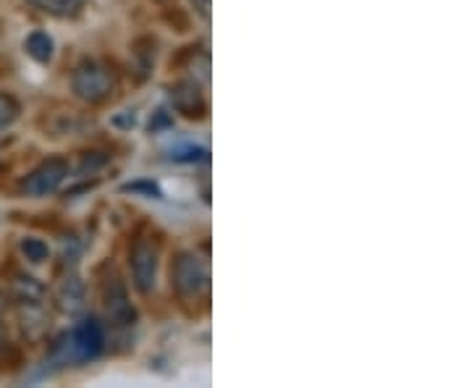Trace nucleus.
Segmentation results:
<instances>
[{"mask_svg":"<svg viewBox=\"0 0 472 388\" xmlns=\"http://www.w3.org/2000/svg\"><path fill=\"white\" fill-rule=\"evenodd\" d=\"M102 304H105V315H108V320H110L113 326H118V328H132V326H137L140 312H137V307L132 304L129 291L121 284L118 276H113V279L105 281V287H102Z\"/></svg>","mask_w":472,"mask_h":388,"instance_id":"6","label":"nucleus"},{"mask_svg":"<svg viewBox=\"0 0 472 388\" xmlns=\"http://www.w3.org/2000/svg\"><path fill=\"white\" fill-rule=\"evenodd\" d=\"M176 163H205L208 160V150L205 147H189L184 152H176L171 155Z\"/></svg>","mask_w":472,"mask_h":388,"instance_id":"17","label":"nucleus"},{"mask_svg":"<svg viewBox=\"0 0 472 388\" xmlns=\"http://www.w3.org/2000/svg\"><path fill=\"white\" fill-rule=\"evenodd\" d=\"M108 163V155L105 152H87L85 158H82V166H79V174L82 176H87V174H94L100 166H105Z\"/></svg>","mask_w":472,"mask_h":388,"instance_id":"16","label":"nucleus"},{"mask_svg":"<svg viewBox=\"0 0 472 388\" xmlns=\"http://www.w3.org/2000/svg\"><path fill=\"white\" fill-rule=\"evenodd\" d=\"M0 32H3V21H0Z\"/></svg>","mask_w":472,"mask_h":388,"instance_id":"24","label":"nucleus"},{"mask_svg":"<svg viewBox=\"0 0 472 388\" xmlns=\"http://www.w3.org/2000/svg\"><path fill=\"white\" fill-rule=\"evenodd\" d=\"M158 260H160L158 244H152L144 237L134 239L132 249H129V268H132L134 289L144 296L152 294L155 284H158Z\"/></svg>","mask_w":472,"mask_h":388,"instance_id":"5","label":"nucleus"},{"mask_svg":"<svg viewBox=\"0 0 472 388\" xmlns=\"http://www.w3.org/2000/svg\"><path fill=\"white\" fill-rule=\"evenodd\" d=\"M27 3H32V5H35V8H40L43 13L58 16V19L77 13V11H79V5H82V0H27Z\"/></svg>","mask_w":472,"mask_h":388,"instance_id":"13","label":"nucleus"},{"mask_svg":"<svg viewBox=\"0 0 472 388\" xmlns=\"http://www.w3.org/2000/svg\"><path fill=\"white\" fill-rule=\"evenodd\" d=\"M69 171H71V166H69L66 158H61V155L47 158L35 171H29L21 179L19 190H21V194H27V197H47V194L61 190V184L69 179Z\"/></svg>","mask_w":472,"mask_h":388,"instance_id":"4","label":"nucleus"},{"mask_svg":"<svg viewBox=\"0 0 472 388\" xmlns=\"http://www.w3.org/2000/svg\"><path fill=\"white\" fill-rule=\"evenodd\" d=\"M160 3H171V0H160Z\"/></svg>","mask_w":472,"mask_h":388,"instance_id":"23","label":"nucleus"},{"mask_svg":"<svg viewBox=\"0 0 472 388\" xmlns=\"http://www.w3.org/2000/svg\"><path fill=\"white\" fill-rule=\"evenodd\" d=\"M168 124H171V118H168V116H166V110L160 108V110H158V116H155V121H150V132H155L158 126H168Z\"/></svg>","mask_w":472,"mask_h":388,"instance_id":"20","label":"nucleus"},{"mask_svg":"<svg viewBox=\"0 0 472 388\" xmlns=\"http://www.w3.org/2000/svg\"><path fill=\"white\" fill-rule=\"evenodd\" d=\"M105 349V334L97 318H85L71 334H63L50 346V365L71 368L93 362Z\"/></svg>","mask_w":472,"mask_h":388,"instance_id":"1","label":"nucleus"},{"mask_svg":"<svg viewBox=\"0 0 472 388\" xmlns=\"http://www.w3.org/2000/svg\"><path fill=\"white\" fill-rule=\"evenodd\" d=\"M16 320L19 331L27 341H43L50 328V315L45 312L43 302H19L16 304Z\"/></svg>","mask_w":472,"mask_h":388,"instance_id":"8","label":"nucleus"},{"mask_svg":"<svg viewBox=\"0 0 472 388\" xmlns=\"http://www.w3.org/2000/svg\"><path fill=\"white\" fill-rule=\"evenodd\" d=\"M21 255L32 263V265H43L50 260V247L37 237H24L21 239Z\"/></svg>","mask_w":472,"mask_h":388,"instance_id":"14","label":"nucleus"},{"mask_svg":"<svg viewBox=\"0 0 472 388\" xmlns=\"http://www.w3.org/2000/svg\"><path fill=\"white\" fill-rule=\"evenodd\" d=\"M3 312H5V294L0 291V315H3Z\"/></svg>","mask_w":472,"mask_h":388,"instance_id":"21","label":"nucleus"},{"mask_svg":"<svg viewBox=\"0 0 472 388\" xmlns=\"http://www.w3.org/2000/svg\"><path fill=\"white\" fill-rule=\"evenodd\" d=\"M171 289L176 294V299L189 307V304H205L208 294H210V271L208 263L202 257H197L194 252H176V257L171 260Z\"/></svg>","mask_w":472,"mask_h":388,"instance_id":"2","label":"nucleus"},{"mask_svg":"<svg viewBox=\"0 0 472 388\" xmlns=\"http://www.w3.org/2000/svg\"><path fill=\"white\" fill-rule=\"evenodd\" d=\"M24 50H27V55L35 61V63H40V66H47L50 61H53V37L43 32V29H37V32H32L27 40H24Z\"/></svg>","mask_w":472,"mask_h":388,"instance_id":"12","label":"nucleus"},{"mask_svg":"<svg viewBox=\"0 0 472 388\" xmlns=\"http://www.w3.org/2000/svg\"><path fill=\"white\" fill-rule=\"evenodd\" d=\"M168 97H171V108L189 121H199V118L208 116V100H205V93L199 90V85L194 79L174 82L168 87Z\"/></svg>","mask_w":472,"mask_h":388,"instance_id":"7","label":"nucleus"},{"mask_svg":"<svg viewBox=\"0 0 472 388\" xmlns=\"http://www.w3.org/2000/svg\"><path fill=\"white\" fill-rule=\"evenodd\" d=\"M3 171H5V166H3V163H0V174H3Z\"/></svg>","mask_w":472,"mask_h":388,"instance_id":"22","label":"nucleus"},{"mask_svg":"<svg viewBox=\"0 0 472 388\" xmlns=\"http://www.w3.org/2000/svg\"><path fill=\"white\" fill-rule=\"evenodd\" d=\"M191 8L202 21H210V0H191Z\"/></svg>","mask_w":472,"mask_h":388,"instance_id":"19","label":"nucleus"},{"mask_svg":"<svg viewBox=\"0 0 472 388\" xmlns=\"http://www.w3.org/2000/svg\"><path fill=\"white\" fill-rule=\"evenodd\" d=\"M118 90L116 71L97 58H85L71 71V93L87 105H102Z\"/></svg>","mask_w":472,"mask_h":388,"instance_id":"3","label":"nucleus"},{"mask_svg":"<svg viewBox=\"0 0 472 388\" xmlns=\"http://www.w3.org/2000/svg\"><path fill=\"white\" fill-rule=\"evenodd\" d=\"M124 192L147 194V197H155V199H160V197H163V192H160L152 182H134V184H126V187H124Z\"/></svg>","mask_w":472,"mask_h":388,"instance_id":"18","label":"nucleus"},{"mask_svg":"<svg viewBox=\"0 0 472 388\" xmlns=\"http://www.w3.org/2000/svg\"><path fill=\"white\" fill-rule=\"evenodd\" d=\"M11 294L16 302H43L45 299V287L27 273H13L11 276Z\"/></svg>","mask_w":472,"mask_h":388,"instance_id":"11","label":"nucleus"},{"mask_svg":"<svg viewBox=\"0 0 472 388\" xmlns=\"http://www.w3.org/2000/svg\"><path fill=\"white\" fill-rule=\"evenodd\" d=\"M87 126V121L82 118L79 110H61V113H50V121H45V129L53 137H66V134H77Z\"/></svg>","mask_w":472,"mask_h":388,"instance_id":"10","label":"nucleus"},{"mask_svg":"<svg viewBox=\"0 0 472 388\" xmlns=\"http://www.w3.org/2000/svg\"><path fill=\"white\" fill-rule=\"evenodd\" d=\"M19 113H21L19 102H16V100H13L11 95L0 93V129L11 126V124H13V121L19 118Z\"/></svg>","mask_w":472,"mask_h":388,"instance_id":"15","label":"nucleus"},{"mask_svg":"<svg viewBox=\"0 0 472 388\" xmlns=\"http://www.w3.org/2000/svg\"><path fill=\"white\" fill-rule=\"evenodd\" d=\"M55 304L61 312L66 315H77L85 310V284L77 276V271L66 273L58 284H55Z\"/></svg>","mask_w":472,"mask_h":388,"instance_id":"9","label":"nucleus"}]
</instances>
